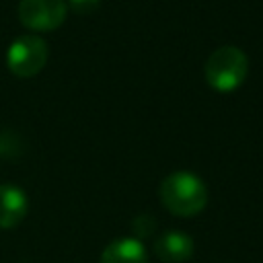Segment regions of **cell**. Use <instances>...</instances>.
Instances as JSON below:
<instances>
[{"mask_svg": "<svg viewBox=\"0 0 263 263\" xmlns=\"http://www.w3.org/2000/svg\"><path fill=\"white\" fill-rule=\"evenodd\" d=\"M160 201L162 205L181 218H189L199 214L208 203V187L205 183L189 171H175L166 175L160 183Z\"/></svg>", "mask_w": 263, "mask_h": 263, "instance_id": "cell-1", "label": "cell"}, {"mask_svg": "<svg viewBox=\"0 0 263 263\" xmlns=\"http://www.w3.org/2000/svg\"><path fill=\"white\" fill-rule=\"evenodd\" d=\"M249 72V60L242 49L234 45H222L214 49L203 66V76L208 84L220 92H230L238 88Z\"/></svg>", "mask_w": 263, "mask_h": 263, "instance_id": "cell-2", "label": "cell"}, {"mask_svg": "<svg viewBox=\"0 0 263 263\" xmlns=\"http://www.w3.org/2000/svg\"><path fill=\"white\" fill-rule=\"evenodd\" d=\"M47 55H49V49H47V41L43 37L23 35V37H16L8 45L6 66L12 74H16L21 78H29L43 70Z\"/></svg>", "mask_w": 263, "mask_h": 263, "instance_id": "cell-3", "label": "cell"}, {"mask_svg": "<svg viewBox=\"0 0 263 263\" xmlns=\"http://www.w3.org/2000/svg\"><path fill=\"white\" fill-rule=\"evenodd\" d=\"M68 14L66 0H21L18 18L33 31H51L64 23Z\"/></svg>", "mask_w": 263, "mask_h": 263, "instance_id": "cell-4", "label": "cell"}, {"mask_svg": "<svg viewBox=\"0 0 263 263\" xmlns=\"http://www.w3.org/2000/svg\"><path fill=\"white\" fill-rule=\"evenodd\" d=\"M193 238L183 230H166L154 240V253L164 263H183L193 257Z\"/></svg>", "mask_w": 263, "mask_h": 263, "instance_id": "cell-5", "label": "cell"}, {"mask_svg": "<svg viewBox=\"0 0 263 263\" xmlns=\"http://www.w3.org/2000/svg\"><path fill=\"white\" fill-rule=\"evenodd\" d=\"M29 210L27 193L10 183L0 185V228H14L23 222Z\"/></svg>", "mask_w": 263, "mask_h": 263, "instance_id": "cell-6", "label": "cell"}, {"mask_svg": "<svg viewBox=\"0 0 263 263\" xmlns=\"http://www.w3.org/2000/svg\"><path fill=\"white\" fill-rule=\"evenodd\" d=\"M101 263H148V253L142 240L136 236H123L111 240L103 249Z\"/></svg>", "mask_w": 263, "mask_h": 263, "instance_id": "cell-7", "label": "cell"}, {"mask_svg": "<svg viewBox=\"0 0 263 263\" xmlns=\"http://www.w3.org/2000/svg\"><path fill=\"white\" fill-rule=\"evenodd\" d=\"M101 0H70V6L78 12V14H88V12H95L99 8Z\"/></svg>", "mask_w": 263, "mask_h": 263, "instance_id": "cell-8", "label": "cell"}]
</instances>
